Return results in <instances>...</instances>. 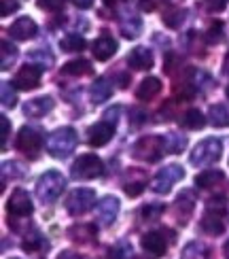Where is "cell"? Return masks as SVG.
Instances as JSON below:
<instances>
[{
  "label": "cell",
  "mask_w": 229,
  "mask_h": 259,
  "mask_svg": "<svg viewBox=\"0 0 229 259\" xmlns=\"http://www.w3.org/2000/svg\"><path fill=\"white\" fill-rule=\"evenodd\" d=\"M15 147L21 151V153H26L30 157H36L40 153V149H42V136L36 132L34 127L24 125L19 130V134H17Z\"/></svg>",
  "instance_id": "8"
},
{
  "label": "cell",
  "mask_w": 229,
  "mask_h": 259,
  "mask_svg": "<svg viewBox=\"0 0 229 259\" xmlns=\"http://www.w3.org/2000/svg\"><path fill=\"white\" fill-rule=\"evenodd\" d=\"M200 225H202V230H204L206 234H210V236H221V234L225 232L223 214L212 212V210H206V212H204Z\"/></svg>",
  "instance_id": "19"
},
{
  "label": "cell",
  "mask_w": 229,
  "mask_h": 259,
  "mask_svg": "<svg viewBox=\"0 0 229 259\" xmlns=\"http://www.w3.org/2000/svg\"><path fill=\"white\" fill-rule=\"evenodd\" d=\"M104 175V164L102 159L94 153H85L72 164V177L81 181H91Z\"/></svg>",
  "instance_id": "5"
},
{
  "label": "cell",
  "mask_w": 229,
  "mask_h": 259,
  "mask_svg": "<svg viewBox=\"0 0 229 259\" xmlns=\"http://www.w3.org/2000/svg\"><path fill=\"white\" fill-rule=\"evenodd\" d=\"M227 200L223 198V196H219V198H212L210 202H208V210H212V212H219V214H223L225 210H227Z\"/></svg>",
  "instance_id": "43"
},
{
  "label": "cell",
  "mask_w": 229,
  "mask_h": 259,
  "mask_svg": "<svg viewBox=\"0 0 229 259\" xmlns=\"http://www.w3.org/2000/svg\"><path fill=\"white\" fill-rule=\"evenodd\" d=\"M0 125H3V149H7V138H9V130H11V125H9V119L3 115L0 117Z\"/></svg>",
  "instance_id": "48"
},
{
  "label": "cell",
  "mask_w": 229,
  "mask_h": 259,
  "mask_svg": "<svg viewBox=\"0 0 229 259\" xmlns=\"http://www.w3.org/2000/svg\"><path fill=\"white\" fill-rule=\"evenodd\" d=\"M7 208H9V214H13V217H28V214H32L34 206H32L30 193L26 189H15L7 202Z\"/></svg>",
  "instance_id": "10"
},
{
  "label": "cell",
  "mask_w": 229,
  "mask_h": 259,
  "mask_svg": "<svg viewBox=\"0 0 229 259\" xmlns=\"http://www.w3.org/2000/svg\"><path fill=\"white\" fill-rule=\"evenodd\" d=\"M223 153V145L219 138H206L202 143H198V147L193 149L191 153V164L193 166H210L214 161H219Z\"/></svg>",
  "instance_id": "4"
},
{
  "label": "cell",
  "mask_w": 229,
  "mask_h": 259,
  "mask_svg": "<svg viewBox=\"0 0 229 259\" xmlns=\"http://www.w3.org/2000/svg\"><path fill=\"white\" fill-rule=\"evenodd\" d=\"M74 5L79 9H89L94 5V0H74Z\"/></svg>",
  "instance_id": "51"
},
{
  "label": "cell",
  "mask_w": 229,
  "mask_h": 259,
  "mask_svg": "<svg viewBox=\"0 0 229 259\" xmlns=\"http://www.w3.org/2000/svg\"><path fill=\"white\" fill-rule=\"evenodd\" d=\"M119 113H121V109H119V106H115V109H111V111H106V113H104V121H108V123L115 125Z\"/></svg>",
  "instance_id": "47"
},
{
  "label": "cell",
  "mask_w": 229,
  "mask_h": 259,
  "mask_svg": "<svg viewBox=\"0 0 229 259\" xmlns=\"http://www.w3.org/2000/svg\"><path fill=\"white\" fill-rule=\"evenodd\" d=\"M96 204V191L94 189H87V187H81V189H74L68 200H66V210L74 217L79 214H85L87 210H91Z\"/></svg>",
  "instance_id": "7"
},
{
  "label": "cell",
  "mask_w": 229,
  "mask_h": 259,
  "mask_svg": "<svg viewBox=\"0 0 229 259\" xmlns=\"http://www.w3.org/2000/svg\"><path fill=\"white\" fill-rule=\"evenodd\" d=\"M138 5L143 11H147V13H151L153 9H155V0H138Z\"/></svg>",
  "instance_id": "49"
},
{
  "label": "cell",
  "mask_w": 229,
  "mask_h": 259,
  "mask_svg": "<svg viewBox=\"0 0 229 259\" xmlns=\"http://www.w3.org/2000/svg\"><path fill=\"white\" fill-rule=\"evenodd\" d=\"M0 92H3V106L5 109H13L17 104V94L13 90V83H3Z\"/></svg>",
  "instance_id": "37"
},
{
  "label": "cell",
  "mask_w": 229,
  "mask_h": 259,
  "mask_svg": "<svg viewBox=\"0 0 229 259\" xmlns=\"http://www.w3.org/2000/svg\"><path fill=\"white\" fill-rule=\"evenodd\" d=\"M30 60L32 62H38V66L42 68V70H47V68H51L53 66V56L51 53H42V49H32L30 51Z\"/></svg>",
  "instance_id": "36"
},
{
  "label": "cell",
  "mask_w": 229,
  "mask_h": 259,
  "mask_svg": "<svg viewBox=\"0 0 229 259\" xmlns=\"http://www.w3.org/2000/svg\"><path fill=\"white\" fill-rule=\"evenodd\" d=\"M210 123L214 127H227L229 125V111L223 104H214L210 106Z\"/></svg>",
  "instance_id": "32"
},
{
  "label": "cell",
  "mask_w": 229,
  "mask_h": 259,
  "mask_svg": "<svg viewBox=\"0 0 229 259\" xmlns=\"http://www.w3.org/2000/svg\"><path fill=\"white\" fill-rule=\"evenodd\" d=\"M129 255H132V246H129L125 240L119 242L115 249L111 251V259H125V257H129Z\"/></svg>",
  "instance_id": "42"
},
{
  "label": "cell",
  "mask_w": 229,
  "mask_h": 259,
  "mask_svg": "<svg viewBox=\"0 0 229 259\" xmlns=\"http://www.w3.org/2000/svg\"><path fill=\"white\" fill-rule=\"evenodd\" d=\"M119 28H121V34L125 38H136L140 32H143V19L136 17V15H129V17H125L121 21V26Z\"/></svg>",
  "instance_id": "26"
},
{
  "label": "cell",
  "mask_w": 229,
  "mask_h": 259,
  "mask_svg": "<svg viewBox=\"0 0 229 259\" xmlns=\"http://www.w3.org/2000/svg\"><path fill=\"white\" fill-rule=\"evenodd\" d=\"M115 136V125L108 121H98L87 130V143L91 147H104Z\"/></svg>",
  "instance_id": "11"
},
{
  "label": "cell",
  "mask_w": 229,
  "mask_h": 259,
  "mask_svg": "<svg viewBox=\"0 0 229 259\" xmlns=\"http://www.w3.org/2000/svg\"><path fill=\"white\" fill-rule=\"evenodd\" d=\"M145 187H147V179L143 177V172H138V168H132L129 170V179L125 181V193L129 198H138L140 193L145 191Z\"/></svg>",
  "instance_id": "20"
},
{
  "label": "cell",
  "mask_w": 229,
  "mask_h": 259,
  "mask_svg": "<svg viewBox=\"0 0 229 259\" xmlns=\"http://www.w3.org/2000/svg\"><path fill=\"white\" fill-rule=\"evenodd\" d=\"M21 249L28 251V253H34V251H47V249H49V244H47V240H45V238H42V234L34 230L30 236H26V240H24V244H21Z\"/></svg>",
  "instance_id": "27"
},
{
  "label": "cell",
  "mask_w": 229,
  "mask_h": 259,
  "mask_svg": "<svg viewBox=\"0 0 229 259\" xmlns=\"http://www.w3.org/2000/svg\"><path fill=\"white\" fill-rule=\"evenodd\" d=\"M161 92V81L157 77H147L143 83L138 85V90H136V98L138 100H153L155 96Z\"/></svg>",
  "instance_id": "21"
},
{
  "label": "cell",
  "mask_w": 229,
  "mask_h": 259,
  "mask_svg": "<svg viewBox=\"0 0 229 259\" xmlns=\"http://www.w3.org/2000/svg\"><path fill=\"white\" fill-rule=\"evenodd\" d=\"M62 74H68V77H87V74H91V64L83 58L66 62L62 66Z\"/></svg>",
  "instance_id": "22"
},
{
  "label": "cell",
  "mask_w": 229,
  "mask_h": 259,
  "mask_svg": "<svg viewBox=\"0 0 229 259\" xmlns=\"http://www.w3.org/2000/svg\"><path fill=\"white\" fill-rule=\"evenodd\" d=\"M163 140H166L168 153H180V151L187 147V136H180L176 132H168L166 136H163Z\"/></svg>",
  "instance_id": "30"
},
{
  "label": "cell",
  "mask_w": 229,
  "mask_h": 259,
  "mask_svg": "<svg viewBox=\"0 0 229 259\" xmlns=\"http://www.w3.org/2000/svg\"><path fill=\"white\" fill-rule=\"evenodd\" d=\"M223 251H225V255H227V259H229V240L225 242V246H223Z\"/></svg>",
  "instance_id": "55"
},
{
  "label": "cell",
  "mask_w": 229,
  "mask_h": 259,
  "mask_svg": "<svg viewBox=\"0 0 229 259\" xmlns=\"http://www.w3.org/2000/svg\"><path fill=\"white\" fill-rule=\"evenodd\" d=\"M119 79H121V88H127V83H129V77H127V74H121Z\"/></svg>",
  "instance_id": "53"
},
{
  "label": "cell",
  "mask_w": 229,
  "mask_h": 259,
  "mask_svg": "<svg viewBox=\"0 0 229 259\" xmlns=\"http://www.w3.org/2000/svg\"><path fill=\"white\" fill-rule=\"evenodd\" d=\"M225 94H227V98H229V85H227V92Z\"/></svg>",
  "instance_id": "56"
},
{
  "label": "cell",
  "mask_w": 229,
  "mask_h": 259,
  "mask_svg": "<svg viewBox=\"0 0 229 259\" xmlns=\"http://www.w3.org/2000/svg\"><path fill=\"white\" fill-rule=\"evenodd\" d=\"M85 45H87V40H85L81 34H66V36H64V38L60 40V47H62V51H66V53L81 51Z\"/></svg>",
  "instance_id": "31"
},
{
  "label": "cell",
  "mask_w": 229,
  "mask_h": 259,
  "mask_svg": "<svg viewBox=\"0 0 229 259\" xmlns=\"http://www.w3.org/2000/svg\"><path fill=\"white\" fill-rule=\"evenodd\" d=\"M187 49L193 53V56H204V53H206L204 36L200 34V32H189V36H187Z\"/></svg>",
  "instance_id": "33"
},
{
  "label": "cell",
  "mask_w": 229,
  "mask_h": 259,
  "mask_svg": "<svg viewBox=\"0 0 229 259\" xmlns=\"http://www.w3.org/2000/svg\"><path fill=\"white\" fill-rule=\"evenodd\" d=\"M19 9V3L17 0H3V17H7L9 13H13V11Z\"/></svg>",
  "instance_id": "46"
},
{
  "label": "cell",
  "mask_w": 229,
  "mask_h": 259,
  "mask_svg": "<svg viewBox=\"0 0 229 259\" xmlns=\"http://www.w3.org/2000/svg\"><path fill=\"white\" fill-rule=\"evenodd\" d=\"M208 255H210V251L206 249L202 242H189L182 249L180 259H208Z\"/></svg>",
  "instance_id": "29"
},
{
  "label": "cell",
  "mask_w": 229,
  "mask_h": 259,
  "mask_svg": "<svg viewBox=\"0 0 229 259\" xmlns=\"http://www.w3.org/2000/svg\"><path fill=\"white\" fill-rule=\"evenodd\" d=\"M206 40H208V42H221L223 40V24H221V21H214V24L208 28Z\"/></svg>",
  "instance_id": "40"
},
{
  "label": "cell",
  "mask_w": 229,
  "mask_h": 259,
  "mask_svg": "<svg viewBox=\"0 0 229 259\" xmlns=\"http://www.w3.org/2000/svg\"><path fill=\"white\" fill-rule=\"evenodd\" d=\"M98 219L102 221V225H113L117 214H119V200L115 196H106L100 200V204H98Z\"/></svg>",
  "instance_id": "14"
},
{
  "label": "cell",
  "mask_w": 229,
  "mask_h": 259,
  "mask_svg": "<svg viewBox=\"0 0 229 259\" xmlns=\"http://www.w3.org/2000/svg\"><path fill=\"white\" fill-rule=\"evenodd\" d=\"M180 64H182V60H180V56H176V53H168L166 56V62H163V70H166L168 74H172L176 68H180Z\"/></svg>",
  "instance_id": "41"
},
{
  "label": "cell",
  "mask_w": 229,
  "mask_h": 259,
  "mask_svg": "<svg viewBox=\"0 0 229 259\" xmlns=\"http://www.w3.org/2000/svg\"><path fill=\"white\" fill-rule=\"evenodd\" d=\"M163 151H166V140L163 136H157V134H149V136H143L136 140V145L132 147V155L140 161H159L163 155Z\"/></svg>",
  "instance_id": "2"
},
{
  "label": "cell",
  "mask_w": 229,
  "mask_h": 259,
  "mask_svg": "<svg viewBox=\"0 0 229 259\" xmlns=\"http://www.w3.org/2000/svg\"><path fill=\"white\" fill-rule=\"evenodd\" d=\"M223 66H225V72H229V53L225 56V64H223Z\"/></svg>",
  "instance_id": "54"
},
{
  "label": "cell",
  "mask_w": 229,
  "mask_h": 259,
  "mask_svg": "<svg viewBox=\"0 0 229 259\" xmlns=\"http://www.w3.org/2000/svg\"><path fill=\"white\" fill-rule=\"evenodd\" d=\"M36 24L32 21L30 17H19L17 21H13L11 24V28H9V34L13 36L15 40H28V38H32L36 34Z\"/></svg>",
  "instance_id": "16"
},
{
  "label": "cell",
  "mask_w": 229,
  "mask_h": 259,
  "mask_svg": "<svg viewBox=\"0 0 229 259\" xmlns=\"http://www.w3.org/2000/svg\"><path fill=\"white\" fill-rule=\"evenodd\" d=\"M174 92H176L180 100H191L198 90H195V85H191V83H178L176 88H174Z\"/></svg>",
  "instance_id": "39"
},
{
  "label": "cell",
  "mask_w": 229,
  "mask_h": 259,
  "mask_svg": "<svg viewBox=\"0 0 229 259\" xmlns=\"http://www.w3.org/2000/svg\"><path fill=\"white\" fill-rule=\"evenodd\" d=\"M98 236V228L94 223H74L68 228V238L76 244H91Z\"/></svg>",
  "instance_id": "12"
},
{
  "label": "cell",
  "mask_w": 229,
  "mask_h": 259,
  "mask_svg": "<svg viewBox=\"0 0 229 259\" xmlns=\"http://www.w3.org/2000/svg\"><path fill=\"white\" fill-rule=\"evenodd\" d=\"M193 206H195V198H193V193H191V191H180V196L176 198V212L180 214L182 223H187V219L191 217Z\"/></svg>",
  "instance_id": "24"
},
{
  "label": "cell",
  "mask_w": 229,
  "mask_h": 259,
  "mask_svg": "<svg viewBox=\"0 0 229 259\" xmlns=\"http://www.w3.org/2000/svg\"><path fill=\"white\" fill-rule=\"evenodd\" d=\"M64 189H66V177L58 170H47L36 181V196L45 204H53L62 196Z\"/></svg>",
  "instance_id": "1"
},
{
  "label": "cell",
  "mask_w": 229,
  "mask_h": 259,
  "mask_svg": "<svg viewBox=\"0 0 229 259\" xmlns=\"http://www.w3.org/2000/svg\"><path fill=\"white\" fill-rule=\"evenodd\" d=\"M76 140L79 138H76V132L72 127H60L47 138V151L51 153V157L64 159L74 151Z\"/></svg>",
  "instance_id": "3"
},
{
  "label": "cell",
  "mask_w": 229,
  "mask_h": 259,
  "mask_svg": "<svg viewBox=\"0 0 229 259\" xmlns=\"http://www.w3.org/2000/svg\"><path fill=\"white\" fill-rule=\"evenodd\" d=\"M123 3H127V0H104L106 7H119V5H123Z\"/></svg>",
  "instance_id": "52"
},
{
  "label": "cell",
  "mask_w": 229,
  "mask_h": 259,
  "mask_svg": "<svg viewBox=\"0 0 229 259\" xmlns=\"http://www.w3.org/2000/svg\"><path fill=\"white\" fill-rule=\"evenodd\" d=\"M180 179H185V168L178 166V164H170L166 168H161L155 179H153L151 183V189L155 191V193H170V189L174 187V183H178Z\"/></svg>",
  "instance_id": "6"
},
{
  "label": "cell",
  "mask_w": 229,
  "mask_h": 259,
  "mask_svg": "<svg viewBox=\"0 0 229 259\" xmlns=\"http://www.w3.org/2000/svg\"><path fill=\"white\" fill-rule=\"evenodd\" d=\"M140 244H143V249L153 255V257H163L168 251V242L166 238H163L161 232H149L143 236V240H140Z\"/></svg>",
  "instance_id": "13"
},
{
  "label": "cell",
  "mask_w": 229,
  "mask_h": 259,
  "mask_svg": "<svg viewBox=\"0 0 229 259\" xmlns=\"http://www.w3.org/2000/svg\"><path fill=\"white\" fill-rule=\"evenodd\" d=\"M180 123H182L185 127H187V130H202V127L206 125V117H204L198 109H189L187 113L182 115Z\"/></svg>",
  "instance_id": "28"
},
{
  "label": "cell",
  "mask_w": 229,
  "mask_h": 259,
  "mask_svg": "<svg viewBox=\"0 0 229 259\" xmlns=\"http://www.w3.org/2000/svg\"><path fill=\"white\" fill-rule=\"evenodd\" d=\"M163 24H166L168 28H178L180 24H182V19H185V11H180V9H170V11H166L163 13Z\"/></svg>",
  "instance_id": "35"
},
{
  "label": "cell",
  "mask_w": 229,
  "mask_h": 259,
  "mask_svg": "<svg viewBox=\"0 0 229 259\" xmlns=\"http://www.w3.org/2000/svg\"><path fill=\"white\" fill-rule=\"evenodd\" d=\"M66 0H38V7L45 11H60Z\"/></svg>",
  "instance_id": "44"
},
{
  "label": "cell",
  "mask_w": 229,
  "mask_h": 259,
  "mask_svg": "<svg viewBox=\"0 0 229 259\" xmlns=\"http://www.w3.org/2000/svg\"><path fill=\"white\" fill-rule=\"evenodd\" d=\"M94 51V58L98 60V62H106V60H111L115 53H117V40L113 38V36H106V34H102L100 38H96V42H94V47H91Z\"/></svg>",
  "instance_id": "15"
},
{
  "label": "cell",
  "mask_w": 229,
  "mask_h": 259,
  "mask_svg": "<svg viewBox=\"0 0 229 259\" xmlns=\"http://www.w3.org/2000/svg\"><path fill=\"white\" fill-rule=\"evenodd\" d=\"M111 96H113V88H111V83H108V79L106 77L96 79V83L91 85V100L96 104H100V102H106Z\"/></svg>",
  "instance_id": "23"
},
{
  "label": "cell",
  "mask_w": 229,
  "mask_h": 259,
  "mask_svg": "<svg viewBox=\"0 0 229 259\" xmlns=\"http://www.w3.org/2000/svg\"><path fill=\"white\" fill-rule=\"evenodd\" d=\"M161 214H163V204H157V202L147 204V206L143 208V217H145L147 221H157Z\"/></svg>",
  "instance_id": "38"
},
{
  "label": "cell",
  "mask_w": 229,
  "mask_h": 259,
  "mask_svg": "<svg viewBox=\"0 0 229 259\" xmlns=\"http://www.w3.org/2000/svg\"><path fill=\"white\" fill-rule=\"evenodd\" d=\"M0 47H3V62H0V64H3V70H9L11 64L17 60V47L11 45L9 40H3V45H0Z\"/></svg>",
  "instance_id": "34"
},
{
  "label": "cell",
  "mask_w": 229,
  "mask_h": 259,
  "mask_svg": "<svg viewBox=\"0 0 229 259\" xmlns=\"http://www.w3.org/2000/svg\"><path fill=\"white\" fill-rule=\"evenodd\" d=\"M204 9L210 13H219L225 9V0H204Z\"/></svg>",
  "instance_id": "45"
},
{
  "label": "cell",
  "mask_w": 229,
  "mask_h": 259,
  "mask_svg": "<svg viewBox=\"0 0 229 259\" xmlns=\"http://www.w3.org/2000/svg\"><path fill=\"white\" fill-rule=\"evenodd\" d=\"M58 259H85V257H81V255H76V253H72V251H64Z\"/></svg>",
  "instance_id": "50"
},
{
  "label": "cell",
  "mask_w": 229,
  "mask_h": 259,
  "mask_svg": "<svg viewBox=\"0 0 229 259\" xmlns=\"http://www.w3.org/2000/svg\"><path fill=\"white\" fill-rule=\"evenodd\" d=\"M40 77H42V68L40 66H26L24 68H19L17 74H15V79H13V85L17 90H36L38 85H40Z\"/></svg>",
  "instance_id": "9"
},
{
  "label": "cell",
  "mask_w": 229,
  "mask_h": 259,
  "mask_svg": "<svg viewBox=\"0 0 229 259\" xmlns=\"http://www.w3.org/2000/svg\"><path fill=\"white\" fill-rule=\"evenodd\" d=\"M225 179V175L221 170H204L202 175L195 177V185L200 189H210L214 185H219V183Z\"/></svg>",
  "instance_id": "25"
},
{
  "label": "cell",
  "mask_w": 229,
  "mask_h": 259,
  "mask_svg": "<svg viewBox=\"0 0 229 259\" xmlns=\"http://www.w3.org/2000/svg\"><path fill=\"white\" fill-rule=\"evenodd\" d=\"M51 109H53V98H51V96H40V98L28 100L24 104V113L28 117H34V119H38V117H45L47 113H51Z\"/></svg>",
  "instance_id": "17"
},
{
  "label": "cell",
  "mask_w": 229,
  "mask_h": 259,
  "mask_svg": "<svg viewBox=\"0 0 229 259\" xmlns=\"http://www.w3.org/2000/svg\"><path fill=\"white\" fill-rule=\"evenodd\" d=\"M153 53L147 49V47H136L129 51V56H127V64L132 66L134 70H149L153 66Z\"/></svg>",
  "instance_id": "18"
},
{
  "label": "cell",
  "mask_w": 229,
  "mask_h": 259,
  "mask_svg": "<svg viewBox=\"0 0 229 259\" xmlns=\"http://www.w3.org/2000/svg\"><path fill=\"white\" fill-rule=\"evenodd\" d=\"M132 259H145V257H132Z\"/></svg>",
  "instance_id": "57"
}]
</instances>
